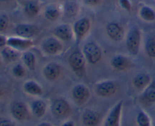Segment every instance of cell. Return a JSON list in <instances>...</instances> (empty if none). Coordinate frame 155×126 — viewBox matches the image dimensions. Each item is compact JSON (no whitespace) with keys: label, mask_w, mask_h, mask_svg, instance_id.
Segmentation results:
<instances>
[{"label":"cell","mask_w":155,"mask_h":126,"mask_svg":"<svg viewBox=\"0 0 155 126\" xmlns=\"http://www.w3.org/2000/svg\"><path fill=\"white\" fill-rule=\"evenodd\" d=\"M82 120L85 126H97L99 122V116L92 110H86L83 113Z\"/></svg>","instance_id":"cell-21"},{"label":"cell","mask_w":155,"mask_h":126,"mask_svg":"<svg viewBox=\"0 0 155 126\" xmlns=\"http://www.w3.org/2000/svg\"><path fill=\"white\" fill-rule=\"evenodd\" d=\"M123 107V101L118 102L107 115L104 122V126H120V119Z\"/></svg>","instance_id":"cell-10"},{"label":"cell","mask_w":155,"mask_h":126,"mask_svg":"<svg viewBox=\"0 0 155 126\" xmlns=\"http://www.w3.org/2000/svg\"><path fill=\"white\" fill-rule=\"evenodd\" d=\"M42 49L48 55H58L63 50V45L61 41L56 37H50L43 41Z\"/></svg>","instance_id":"cell-5"},{"label":"cell","mask_w":155,"mask_h":126,"mask_svg":"<svg viewBox=\"0 0 155 126\" xmlns=\"http://www.w3.org/2000/svg\"><path fill=\"white\" fill-rule=\"evenodd\" d=\"M61 73V66L56 63H48L42 69L44 77L48 81H54L58 79Z\"/></svg>","instance_id":"cell-13"},{"label":"cell","mask_w":155,"mask_h":126,"mask_svg":"<svg viewBox=\"0 0 155 126\" xmlns=\"http://www.w3.org/2000/svg\"><path fill=\"white\" fill-rule=\"evenodd\" d=\"M139 16L143 21L152 22L155 21V11L148 5H142L139 10Z\"/></svg>","instance_id":"cell-26"},{"label":"cell","mask_w":155,"mask_h":126,"mask_svg":"<svg viewBox=\"0 0 155 126\" xmlns=\"http://www.w3.org/2000/svg\"><path fill=\"white\" fill-rule=\"evenodd\" d=\"M9 1H11V0H0V3H6L8 2Z\"/></svg>","instance_id":"cell-39"},{"label":"cell","mask_w":155,"mask_h":126,"mask_svg":"<svg viewBox=\"0 0 155 126\" xmlns=\"http://www.w3.org/2000/svg\"><path fill=\"white\" fill-rule=\"evenodd\" d=\"M136 121L139 126H151V121L146 113L140 111L137 115Z\"/></svg>","instance_id":"cell-28"},{"label":"cell","mask_w":155,"mask_h":126,"mask_svg":"<svg viewBox=\"0 0 155 126\" xmlns=\"http://www.w3.org/2000/svg\"><path fill=\"white\" fill-rule=\"evenodd\" d=\"M33 45V42L30 39H26L20 36H10L7 38V46L15 48L19 51H27Z\"/></svg>","instance_id":"cell-6"},{"label":"cell","mask_w":155,"mask_h":126,"mask_svg":"<svg viewBox=\"0 0 155 126\" xmlns=\"http://www.w3.org/2000/svg\"><path fill=\"white\" fill-rule=\"evenodd\" d=\"M2 62H3V59L2 57V55L0 54V67H1L2 65Z\"/></svg>","instance_id":"cell-38"},{"label":"cell","mask_w":155,"mask_h":126,"mask_svg":"<svg viewBox=\"0 0 155 126\" xmlns=\"http://www.w3.org/2000/svg\"><path fill=\"white\" fill-rule=\"evenodd\" d=\"M119 5L127 11H130L132 10V3L130 0H119Z\"/></svg>","instance_id":"cell-32"},{"label":"cell","mask_w":155,"mask_h":126,"mask_svg":"<svg viewBox=\"0 0 155 126\" xmlns=\"http://www.w3.org/2000/svg\"><path fill=\"white\" fill-rule=\"evenodd\" d=\"M61 16V11L56 5H48L44 11V17L49 21H56Z\"/></svg>","instance_id":"cell-22"},{"label":"cell","mask_w":155,"mask_h":126,"mask_svg":"<svg viewBox=\"0 0 155 126\" xmlns=\"http://www.w3.org/2000/svg\"><path fill=\"white\" fill-rule=\"evenodd\" d=\"M142 99L144 103L151 104L155 103V81L151 82L142 95Z\"/></svg>","instance_id":"cell-20"},{"label":"cell","mask_w":155,"mask_h":126,"mask_svg":"<svg viewBox=\"0 0 155 126\" xmlns=\"http://www.w3.org/2000/svg\"><path fill=\"white\" fill-rule=\"evenodd\" d=\"M83 54L86 60L91 64H96L102 57L101 48L94 42H87L83 45Z\"/></svg>","instance_id":"cell-4"},{"label":"cell","mask_w":155,"mask_h":126,"mask_svg":"<svg viewBox=\"0 0 155 126\" xmlns=\"http://www.w3.org/2000/svg\"><path fill=\"white\" fill-rule=\"evenodd\" d=\"M24 92H27V94L31 95H42L43 90L41 88V86L36 82L33 80H30L24 83Z\"/></svg>","instance_id":"cell-23"},{"label":"cell","mask_w":155,"mask_h":126,"mask_svg":"<svg viewBox=\"0 0 155 126\" xmlns=\"http://www.w3.org/2000/svg\"><path fill=\"white\" fill-rule=\"evenodd\" d=\"M86 58L80 50H75L68 57L71 69L78 76H83L86 71Z\"/></svg>","instance_id":"cell-1"},{"label":"cell","mask_w":155,"mask_h":126,"mask_svg":"<svg viewBox=\"0 0 155 126\" xmlns=\"http://www.w3.org/2000/svg\"><path fill=\"white\" fill-rule=\"evenodd\" d=\"M151 77L147 73H139L133 78V84L137 89H144L151 83Z\"/></svg>","instance_id":"cell-19"},{"label":"cell","mask_w":155,"mask_h":126,"mask_svg":"<svg viewBox=\"0 0 155 126\" xmlns=\"http://www.w3.org/2000/svg\"><path fill=\"white\" fill-rule=\"evenodd\" d=\"M51 113L55 117L63 118L68 116L70 113V106L64 99H56L51 104Z\"/></svg>","instance_id":"cell-8"},{"label":"cell","mask_w":155,"mask_h":126,"mask_svg":"<svg viewBox=\"0 0 155 126\" xmlns=\"http://www.w3.org/2000/svg\"><path fill=\"white\" fill-rule=\"evenodd\" d=\"M9 19L5 14H0V33H4L8 28Z\"/></svg>","instance_id":"cell-30"},{"label":"cell","mask_w":155,"mask_h":126,"mask_svg":"<svg viewBox=\"0 0 155 126\" xmlns=\"http://www.w3.org/2000/svg\"><path fill=\"white\" fill-rule=\"evenodd\" d=\"M91 29V21L88 18H81L77 20L73 25L74 37L77 44L80 43L82 40L89 33Z\"/></svg>","instance_id":"cell-3"},{"label":"cell","mask_w":155,"mask_h":126,"mask_svg":"<svg viewBox=\"0 0 155 126\" xmlns=\"http://www.w3.org/2000/svg\"><path fill=\"white\" fill-rule=\"evenodd\" d=\"M110 65L115 70L117 71L127 70L133 66L131 60L127 57L121 54L114 56L110 61Z\"/></svg>","instance_id":"cell-14"},{"label":"cell","mask_w":155,"mask_h":126,"mask_svg":"<svg viewBox=\"0 0 155 126\" xmlns=\"http://www.w3.org/2000/svg\"><path fill=\"white\" fill-rule=\"evenodd\" d=\"M37 126H52L50 123H48V122H42V123L39 124Z\"/></svg>","instance_id":"cell-37"},{"label":"cell","mask_w":155,"mask_h":126,"mask_svg":"<svg viewBox=\"0 0 155 126\" xmlns=\"http://www.w3.org/2000/svg\"><path fill=\"white\" fill-rule=\"evenodd\" d=\"M107 36L114 42H120L124 38V30L117 23H109L106 27Z\"/></svg>","instance_id":"cell-11"},{"label":"cell","mask_w":155,"mask_h":126,"mask_svg":"<svg viewBox=\"0 0 155 126\" xmlns=\"http://www.w3.org/2000/svg\"><path fill=\"white\" fill-rule=\"evenodd\" d=\"M0 54L2 55L3 60L7 63H15L20 57H21V52L7 45L2 48Z\"/></svg>","instance_id":"cell-17"},{"label":"cell","mask_w":155,"mask_h":126,"mask_svg":"<svg viewBox=\"0 0 155 126\" xmlns=\"http://www.w3.org/2000/svg\"><path fill=\"white\" fill-rule=\"evenodd\" d=\"M12 72L13 75L17 78H22L25 76V68L21 63H17L12 67Z\"/></svg>","instance_id":"cell-29"},{"label":"cell","mask_w":155,"mask_h":126,"mask_svg":"<svg viewBox=\"0 0 155 126\" xmlns=\"http://www.w3.org/2000/svg\"><path fill=\"white\" fill-rule=\"evenodd\" d=\"M1 95H2V90L1 89H0V97H1Z\"/></svg>","instance_id":"cell-40"},{"label":"cell","mask_w":155,"mask_h":126,"mask_svg":"<svg viewBox=\"0 0 155 126\" xmlns=\"http://www.w3.org/2000/svg\"><path fill=\"white\" fill-rule=\"evenodd\" d=\"M72 96L77 103L84 104L89 98V89L83 84L77 85L73 89Z\"/></svg>","instance_id":"cell-15"},{"label":"cell","mask_w":155,"mask_h":126,"mask_svg":"<svg viewBox=\"0 0 155 126\" xmlns=\"http://www.w3.org/2000/svg\"><path fill=\"white\" fill-rule=\"evenodd\" d=\"M21 60L24 66L29 70H34L36 66V57L33 52L30 51H25L21 54Z\"/></svg>","instance_id":"cell-18"},{"label":"cell","mask_w":155,"mask_h":126,"mask_svg":"<svg viewBox=\"0 0 155 126\" xmlns=\"http://www.w3.org/2000/svg\"><path fill=\"white\" fill-rule=\"evenodd\" d=\"M117 86L112 81H104L100 82L95 86V92L97 95L104 98L110 97L116 92Z\"/></svg>","instance_id":"cell-12"},{"label":"cell","mask_w":155,"mask_h":126,"mask_svg":"<svg viewBox=\"0 0 155 126\" xmlns=\"http://www.w3.org/2000/svg\"><path fill=\"white\" fill-rule=\"evenodd\" d=\"M65 13L69 16H73L77 12V5L73 2H68L65 5Z\"/></svg>","instance_id":"cell-31"},{"label":"cell","mask_w":155,"mask_h":126,"mask_svg":"<svg viewBox=\"0 0 155 126\" xmlns=\"http://www.w3.org/2000/svg\"><path fill=\"white\" fill-rule=\"evenodd\" d=\"M37 31V27L31 24L21 23V24H18L15 27V33L16 36L22 38H26V39L32 38Z\"/></svg>","instance_id":"cell-9"},{"label":"cell","mask_w":155,"mask_h":126,"mask_svg":"<svg viewBox=\"0 0 155 126\" xmlns=\"http://www.w3.org/2000/svg\"><path fill=\"white\" fill-rule=\"evenodd\" d=\"M0 126H15V124L8 119H1L0 120Z\"/></svg>","instance_id":"cell-35"},{"label":"cell","mask_w":155,"mask_h":126,"mask_svg":"<svg viewBox=\"0 0 155 126\" xmlns=\"http://www.w3.org/2000/svg\"><path fill=\"white\" fill-rule=\"evenodd\" d=\"M40 5L34 1L27 2L24 7V13L30 18H35L37 16L40 12Z\"/></svg>","instance_id":"cell-24"},{"label":"cell","mask_w":155,"mask_h":126,"mask_svg":"<svg viewBox=\"0 0 155 126\" xmlns=\"http://www.w3.org/2000/svg\"><path fill=\"white\" fill-rule=\"evenodd\" d=\"M101 0H83V2L85 5L89 7H96L99 5Z\"/></svg>","instance_id":"cell-33"},{"label":"cell","mask_w":155,"mask_h":126,"mask_svg":"<svg viewBox=\"0 0 155 126\" xmlns=\"http://www.w3.org/2000/svg\"><path fill=\"white\" fill-rule=\"evenodd\" d=\"M61 126H74V122L73 121H68V122H65L64 123L62 124Z\"/></svg>","instance_id":"cell-36"},{"label":"cell","mask_w":155,"mask_h":126,"mask_svg":"<svg viewBox=\"0 0 155 126\" xmlns=\"http://www.w3.org/2000/svg\"><path fill=\"white\" fill-rule=\"evenodd\" d=\"M11 112L15 119L19 121H22L26 119L27 116V107L24 102L17 101L13 103L11 107Z\"/></svg>","instance_id":"cell-16"},{"label":"cell","mask_w":155,"mask_h":126,"mask_svg":"<svg viewBox=\"0 0 155 126\" xmlns=\"http://www.w3.org/2000/svg\"><path fill=\"white\" fill-rule=\"evenodd\" d=\"M7 45V37L4 35L0 34V48H3Z\"/></svg>","instance_id":"cell-34"},{"label":"cell","mask_w":155,"mask_h":126,"mask_svg":"<svg viewBox=\"0 0 155 126\" xmlns=\"http://www.w3.org/2000/svg\"><path fill=\"white\" fill-rule=\"evenodd\" d=\"M142 33L137 27H133L129 31L127 36L126 46L129 52L133 55H137L140 49Z\"/></svg>","instance_id":"cell-2"},{"label":"cell","mask_w":155,"mask_h":126,"mask_svg":"<svg viewBox=\"0 0 155 126\" xmlns=\"http://www.w3.org/2000/svg\"><path fill=\"white\" fill-rule=\"evenodd\" d=\"M53 34L57 39L64 42H70L74 36L73 28L68 24H62L57 26L53 30Z\"/></svg>","instance_id":"cell-7"},{"label":"cell","mask_w":155,"mask_h":126,"mask_svg":"<svg viewBox=\"0 0 155 126\" xmlns=\"http://www.w3.org/2000/svg\"><path fill=\"white\" fill-rule=\"evenodd\" d=\"M145 53L151 58H155V37H151L145 43Z\"/></svg>","instance_id":"cell-27"},{"label":"cell","mask_w":155,"mask_h":126,"mask_svg":"<svg viewBox=\"0 0 155 126\" xmlns=\"http://www.w3.org/2000/svg\"><path fill=\"white\" fill-rule=\"evenodd\" d=\"M32 113L36 117L40 118L44 116L46 110V105L43 101L36 100L32 103L31 105Z\"/></svg>","instance_id":"cell-25"}]
</instances>
